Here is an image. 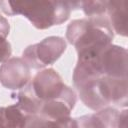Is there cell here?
Returning a JSON list of instances; mask_svg holds the SVG:
<instances>
[{"mask_svg": "<svg viewBox=\"0 0 128 128\" xmlns=\"http://www.w3.org/2000/svg\"><path fill=\"white\" fill-rule=\"evenodd\" d=\"M0 8L8 16L26 17L35 28L41 30L64 23L72 11L69 1H1Z\"/></svg>", "mask_w": 128, "mask_h": 128, "instance_id": "cell-1", "label": "cell"}, {"mask_svg": "<svg viewBox=\"0 0 128 128\" xmlns=\"http://www.w3.org/2000/svg\"><path fill=\"white\" fill-rule=\"evenodd\" d=\"M113 37L114 32L106 15L75 19L66 29V39L75 47L78 56L93 53L112 44Z\"/></svg>", "mask_w": 128, "mask_h": 128, "instance_id": "cell-2", "label": "cell"}, {"mask_svg": "<svg viewBox=\"0 0 128 128\" xmlns=\"http://www.w3.org/2000/svg\"><path fill=\"white\" fill-rule=\"evenodd\" d=\"M25 88L39 103L40 108L43 103L63 96L70 89L53 68H45L37 72Z\"/></svg>", "mask_w": 128, "mask_h": 128, "instance_id": "cell-3", "label": "cell"}, {"mask_svg": "<svg viewBox=\"0 0 128 128\" xmlns=\"http://www.w3.org/2000/svg\"><path fill=\"white\" fill-rule=\"evenodd\" d=\"M67 43L60 36H49L38 43L27 46L22 58L31 69H44L55 63L66 50Z\"/></svg>", "mask_w": 128, "mask_h": 128, "instance_id": "cell-4", "label": "cell"}, {"mask_svg": "<svg viewBox=\"0 0 128 128\" xmlns=\"http://www.w3.org/2000/svg\"><path fill=\"white\" fill-rule=\"evenodd\" d=\"M31 80V68L20 57H10L0 66V83L9 90L24 88Z\"/></svg>", "mask_w": 128, "mask_h": 128, "instance_id": "cell-5", "label": "cell"}, {"mask_svg": "<svg viewBox=\"0 0 128 128\" xmlns=\"http://www.w3.org/2000/svg\"><path fill=\"white\" fill-rule=\"evenodd\" d=\"M106 16L113 32L127 36L128 32V0L107 1Z\"/></svg>", "mask_w": 128, "mask_h": 128, "instance_id": "cell-6", "label": "cell"}, {"mask_svg": "<svg viewBox=\"0 0 128 128\" xmlns=\"http://www.w3.org/2000/svg\"><path fill=\"white\" fill-rule=\"evenodd\" d=\"M95 115L100 121L102 128H127V110L122 111L107 106L98 111H95Z\"/></svg>", "mask_w": 128, "mask_h": 128, "instance_id": "cell-7", "label": "cell"}, {"mask_svg": "<svg viewBox=\"0 0 128 128\" xmlns=\"http://www.w3.org/2000/svg\"><path fill=\"white\" fill-rule=\"evenodd\" d=\"M23 128H77L76 119L70 117L51 120L40 114L27 115Z\"/></svg>", "mask_w": 128, "mask_h": 128, "instance_id": "cell-8", "label": "cell"}, {"mask_svg": "<svg viewBox=\"0 0 128 128\" xmlns=\"http://www.w3.org/2000/svg\"><path fill=\"white\" fill-rule=\"evenodd\" d=\"M4 114L7 128H23L27 115L15 104L4 107Z\"/></svg>", "mask_w": 128, "mask_h": 128, "instance_id": "cell-9", "label": "cell"}, {"mask_svg": "<svg viewBox=\"0 0 128 128\" xmlns=\"http://www.w3.org/2000/svg\"><path fill=\"white\" fill-rule=\"evenodd\" d=\"M75 119L77 123V128H102L100 121L95 113L82 115Z\"/></svg>", "mask_w": 128, "mask_h": 128, "instance_id": "cell-10", "label": "cell"}, {"mask_svg": "<svg viewBox=\"0 0 128 128\" xmlns=\"http://www.w3.org/2000/svg\"><path fill=\"white\" fill-rule=\"evenodd\" d=\"M12 54V48L9 41L0 36V63L7 61Z\"/></svg>", "mask_w": 128, "mask_h": 128, "instance_id": "cell-11", "label": "cell"}, {"mask_svg": "<svg viewBox=\"0 0 128 128\" xmlns=\"http://www.w3.org/2000/svg\"><path fill=\"white\" fill-rule=\"evenodd\" d=\"M9 32H10V24L8 20L4 16L0 15V36L6 38Z\"/></svg>", "mask_w": 128, "mask_h": 128, "instance_id": "cell-12", "label": "cell"}, {"mask_svg": "<svg viewBox=\"0 0 128 128\" xmlns=\"http://www.w3.org/2000/svg\"><path fill=\"white\" fill-rule=\"evenodd\" d=\"M0 128H7L5 114H4V107H0Z\"/></svg>", "mask_w": 128, "mask_h": 128, "instance_id": "cell-13", "label": "cell"}]
</instances>
